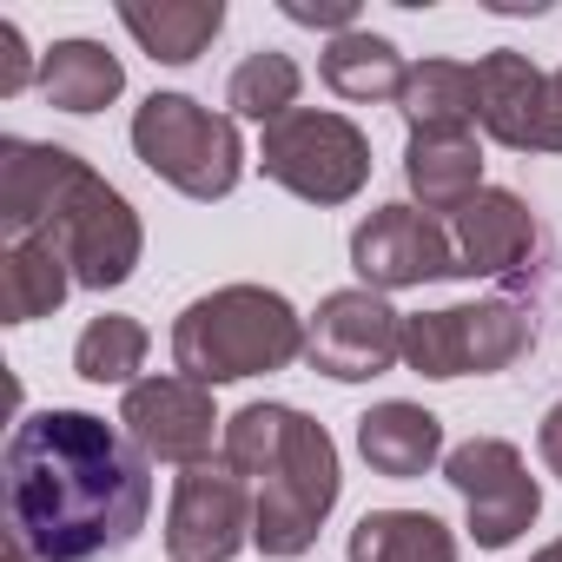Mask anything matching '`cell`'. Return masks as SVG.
Masks as SVG:
<instances>
[{"mask_svg": "<svg viewBox=\"0 0 562 562\" xmlns=\"http://www.w3.org/2000/svg\"><path fill=\"white\" fill-rule=\"evenodd\" d=\"M536 562H562V542H549V549H542V555H536Z\"/></svg>", "mask_w": 562, "mask_h": 562, "instance_id": "obj_31", "label": "cell"}, {"mask_svg": "<svg viewBox=\"0 0 562 562\" xmlns=\"http://www.w3.org/2000/svg\"><path fill=\"white\" fill-rule=\"evenodd\" d=\"M285 21H299V27H331V41H338V34L358 27V0H285Z\"/></svg>", "mask_w": 562, "mask_h": 562, "instance_id": "obj_26", "label": "cell"}, {"mask_svg": "<svg viewBox=\"0 0 562 562\" xmlns=\"http://www.w3.org/2000/svg\"><path fill=\"white\" fill-rule=\"evenodd\" d=\"M225 463L251 483V542L265 555L312 549L338 503V443L292 404H245L225 424Z\"/></svg>", "mask_w": 562, "mask_h": 562, "instance_id": "obj_2", "label": "cell"}, {"mask_svg": "<svg viewBox=\"0 0 562 562\" xmlns=\"http://www.w3.org/2000/svg\"><path fill=\"white\" fill-rule=\"evenodd\" d=\"M476 120L496 146L549 153V74H536L516 47L476 60Z\"/></svg>", "mask_w": 562, "mask_h": 562, "instance_id": "obj_13", "label": "cell"}, {"mask_svg": "<svg viewBox=\"0 0 562 562\" xmlns=\"http://www.w3.org/2000/svg\"><path fill=\"white\" fill-rule=\"evenodd\" d=\"M251 529V490L232 463H192L172 483L166 555L172 562H232Z\"/></svg>", "mask_w": 562, "mask_h": 562, "instance_id": "obj_9", "label": "cell"}, {"mask_svg": "<svg viewBox=\"0 0 562 562\" xmlns=\"http://www.w3.org/2000/svg\"><path fill=\"white\" fill-rule=\"evenodd\" d=\"M41 238L60 245V258L74 265V285H93V292L126 285L133 265H139V218H133V205L87 166L67 179V192H60V205H54Z\"/></svg>", "mask_w": 562, "mask_h": 562, "instance_id": "obj_7", "label": "cell"}, {"mask_svg": "<svg viewBox=\"0 0 562 562\" xmlns=\"http://www.w3.org/2000/svg\"><path fill=\"white\" fill-rule=\"evenodd\" d=\"M358 450H364V463L378 476H397L404 483V476H424L437 463L443 424L430 411H417V404H378V411L358 417Z\"/></svg>", "mask_w": 562, "mask_h": 562, "instance_id": "obj_17", "label": "cell"}, {"mask_svg": "<svg viewBox=\"0 0 562 562\" xmlns=\"http://www.w3.org/2000/svg\"><path fill=\"white\" fill-rule=\"evenodd\" d=\"M404 80H411V67L384 34L351 27L325 47V87L338 100H404Z\"/></svg>", "mask_w": 562, "mask_h": 562, "instance_id": "obj_21", "label": "cell"}, {"mask_svg": "<svg viewBox=\"0 0 562 562\" xmlns=\"http://www.w3.org/2000/svg\"><path fill=\"white\" fill-rule=\"evenodd\" d=\"M265 179H278L312 205H345L371 179V139L345 113L299 106L265 126Z\"/></svg>", "mask_w": 562, "mask_h": 562, "instance_id": "obj_5", "label": "cell"}, {"mask_svg": "<svg viewBox=\"0 0 562 562\" xmlns=\"http://www.w3.org/2000/svg\"><path fill=\"white\" fill-rule=\"evenodd\" d=\"M450 245H457V265L463 271H509L529 258L536 245V218L516 192H476L457 225H450Z\"/></svg>", "mask_w": 562, "mask_h": 562, "instance_id": "obj_15", "label": "cell"}, {"mask_svg": "<svg viewBox=\"0 0 562 562\" xmlns=\"http://www.w3.org/2000/svg\"><path fill=\"white\" fill-rule=\"evenodd\" d=\"M351 562H457V542L424 509H371L351 529Z\"/></svg>", "mask_w": 562, "mask_h": 562, "instance_id": "obj_23", "label": "cell"}, {"mask_svg": "<svg viewBox=\"0 0 562 562\" xmlns=\"http://www.w3.org/2000/svg\"><path fill=\"white\" fill-rule=\"evenodd\" d=\"M299 351H305L299 312L265 285H225V292L186 305V318L172 325V364L192 384L258 378V371L292 364Z\"/></svg>", "mask_w": 562, "mask_h": 562, "instance_id": "obj_3", "label": "cell"}, {"mask_svg": "<svg viewBox=\"0 0 562 562\" xmlns=\"http://www.w3.org/2000/svg\"><path fill=\"white\" fill-rule=\"evenodd\" d=\"M120 87H126V67L100 41H60L41 60V93L60 113H100L106 100H120Z\"/></svg>", "mask_w": 562, "mask_h": 562, "instance_id": "obj_20", "label": "cell"}, {"mask_svg": "<svg viewBox=\"0 0 562 562\" xmlns=\"http://www.w3.org/2000/svg\"><path fill=\"white\" fill-rule=\"evenodd\" d=\"M536 345V325L522 305L509 299H483V305H450V312H424L404 318V358L417 378H463V371H503Z\"/></svg>", "mask_w": 562, "mask_h": 562, "instance_id": "obj_6", "label": "cell"}, {"mask_svg": "<svg viewBox=\"0 0 562 562\" xmlns=\"http://www.w3.org/2000/svg\"><path fill=\"white\" fill-rule=\"evenodd\" d=\"M74 285V265L60 258L54 238H14L8 258H0V312H8V325H34L47 318Z\"/></svg>", "mask_w": 562, "mask_h": 562, "instance_id": "obj_19", "label": "cell"}, {"mask_svg": "<svg viewBox=\"0 0 562 562\" xmlns=\"http://www.w3.org/2000/svg\"><path fill=\"white\" fill-rule=\"evenodd\" d=\"M443 476H450V490H457L463 509H470V536H476V549H503V542H516V536L536 522V509H542L536 476L522 470V457H516L503 437H470L463 450H450Z\"/></svg>", "mask_w": 562, "mask_h": 562, "instance_id": "obj_8", "label": "cell"}, {"mask_svg": "<svg viewBox=\"0 0 562 562\" xmlns=\"http://www.w3.org/2000/svg\"><path fill=\"white\" fill-rule=\"evenodd\" d=\"M74 172H80V159L67 146H34V139L0 146V225H8V245L47 232Z\"/></svg>", "mask_w": 562, "mask_h": 562, "instance_id": "obj_14", "label": "cell"}, {"mask_svg": "<svg viewBox=\"0 0 562 562\" xmlns=\"http://www.w3.org/2000/svg\"><path fill=\"white\" fill-rule=\"evenodd\" d=\"M120 21H126V34H133L153 60L186 67V60H199V54L218 41L225 8H218V0H159V8H146V0H126Z\"/></svg>", "mask_w": 562, "mask_h": 562, "instance_id": "obj_18", "label": "cell"}, {"mask_svg": "<svg viewBox=\"0 0 562 562\" xmlns=\"http://www.w3.org/2000/svg\"><path fill=\"white\" fill-rule=\"evenodd\" d=\"M133 153L166 179L179 186L186 199H225L245 172V146H238V126L186 93H153L139 113H133Z\"/></svg>", "mask_w": 562, "mask_h": 562, "instance_id": "obj_4", "label": "cell"}, {"mask_svg": "<svg viewBox=\"0 0 562 562\" xmlns=\"http://www.w3.org/2000/svg\"><path fill=\"white\" fill-rule=\"evenodd\" d=\"M299 87H305L299 60L265 47V54H245V60H238V74H232V87H225V106H232L238 120L271 126V120L299 113Z\"/></svg>", "mask_w": 562, "mask_h": 562, "instance_id": "obj_24", "label": "cell"}, {"mask_svg": "<svg viewBox=\"0 0 562 562\" xmlns=\"http://www.w3.org/2000/svg\"><path fill=\"white\" fill-rule=\"evenodd\" d=\"M397 106H404L411 133H470V120H476V67L424 60V67H411Z\"/></svg>", "mask_w": 562, "mask_h": 562, "instance_id": "obj_22", "label": "cell"}, {"mask_svg": "<svg viewBox=\"0 0 562 562\" xmlns=\"http://www.w3.org/2000/svg\"><path fill=\"white\" fill-rule=\"evenodd\" d=\"M21 87H27V47L14 21H0V93H21Z\"/></svg>", "mask_w": 562, "mask_h": 562, "instance_id": "obj_27", "label": "cell"}, {"mask_svg": "<svg viewBox=\"0 0 562 562\" xmlns=\"http://www.w3.org/2000/svg\"><path fill=\"white\" fill-rule=\"evenodd\" d=\"M146 450L87 411H41L8 437V516L41 562H93L146 529Z\"/></svg>", "mask_w": 562, "mask_h": 562, "instance_id": "obj_1", "label": "cell"}, {"mask_svg": "<svg viewBox=\"0 0 562 562\" xmlns=\"http://www.w3.org/2000/svg\"><path fill=\"white\" fill-rule=\"evenodd\" d=\"M120 424L153 463H186V470L212 457V430H218L212 397L192 378H139L120 404Z\"/></svg>", "mask_w": 562, "mask_h": 562, "instance_id": "obj_12", "label": "cell"}, {"mask_svg": "<svg viewBox=\"0 0 562 562\" xmlns=\"http://www.w3.org/2000/svg\"><path fill=\"white\" fill-rule=\"evenodd\" d=\"M146 364V331L133 325V318H120V312H106V318H93L87 331H80V345H74V371L87 378V384H126L133 391V371Z\"/></svg>", "mask_w": 562, "mask_h": 562, "instance_id": "obj_25", "label": "cell"}, {"mask_svg": "<svg viewBox=\"0 0 562 562\" xmlns=\"http://www.w3.org/2000/svg\"><path fill=\"white\" fill-rule=\"evenodd\" d=\"M305 358L338 384L378 378L404 358V318L378 292H331L305 331Z\"/></svg>", "mask_w": 562, "mask_h": 562, "instance_id": "obj_11", "label": "cell"}, {"mask_svg": "<svg viewBox=\"0 0 562 562\" xmlns=\"http://www.w3.org/2000/svg\"><path fill=\"white\" fill-rule=\"evenodd\" d=\"M404 172H411V192L424 199V212H463L483 192L476 133H411Z\"/></svg>", "mask_w": 562, "mask_h": 562, "instance_id": "obj_16", "label": "cell"}, {"mask_svg": "<svg viewBox=\"0 0 562 562\" xmlns=\"http://www.w3.org/2000/svg\"><path fill=\"white\" fill-rule=\"evenodd\" d=\"M351 265L364 278V292H404L424 285V278H457V245L450 232L417 212V205H384L351 232Z\"/></svg>", "mask_w": 562, "mask_h": 562, "instance_id": "obj_10", "label": "cell"}, {"mask_svg": "<svg viewBox=\"0 0 562 562\" xmlns=\"http://www.w3.org/2000/svg\"><path fill=\"white\" fill-rule=\"evenodd\" d=\"M8 562H34V549H27L21 536H8Z\"/></svg>", "mask_w": 562, "mask_h": 562, "instance_id": "obj_30", "label": "cell"}, {"mask_svg": "<svg viewBox=\"0 0 562 562\" xmlns=\"http://www.w3.org/2000/svg\"><path fill=\"white\" fill-rule=\"evenodd\" d=\"M542 463H549V470L562 476V404H555V411L542 417Z\"/></svg>", "mask_w": 562, "mask_h": 562, "instance_id": "obj_28", "label": "cell"}, {"mask_svg": "<svg viewBox=\"0 0 562 562\" xmlns=\"http://www.w3.org/2000/svg\"><path fill=\"white\" fill-rule=\"evenodd\" d=\"M549 153H562V74H549Z\"/></svg>", "mask_w": 562, "mask_h": 562, "instance_id": "obj_29", "label": "cell"}]
</instances>
